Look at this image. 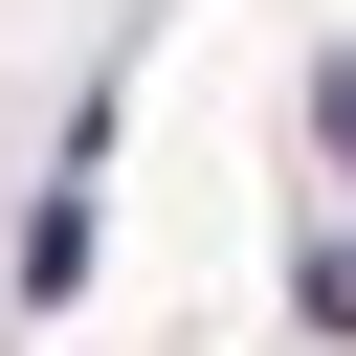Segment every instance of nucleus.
I'll use <instances>...</instances> for the list:
<instances>
[{
	"label": "nucleus",
	"instance_id": "1",
	"mask_svg": "<svg viewBox=\"0 0 356 356\" xmlns=\"http://www.w3.org/2000/svg\"><path fill=\"white\" fill-rule=\"evenodd\" d=\"M312 312H334V334H356V245H312Z\"/></svg>",
	"mask_w": 356,
	"mask_h": 356
},
{
	"label": "nucleus",
	"instance_id": "2",
	"mask_svg": "<svg viewBox=\"0 0 356 356\" xmlns=\"http://www.w3.org/2000/svg\"><path fill=\"white\" fill-rule=\"evenodd\" d=\"M312 134H334V156H356V44H334V89H312Z\"/></svg>",
	"mask_w": 356,
	"mask_h": 356
}]
</instances>
